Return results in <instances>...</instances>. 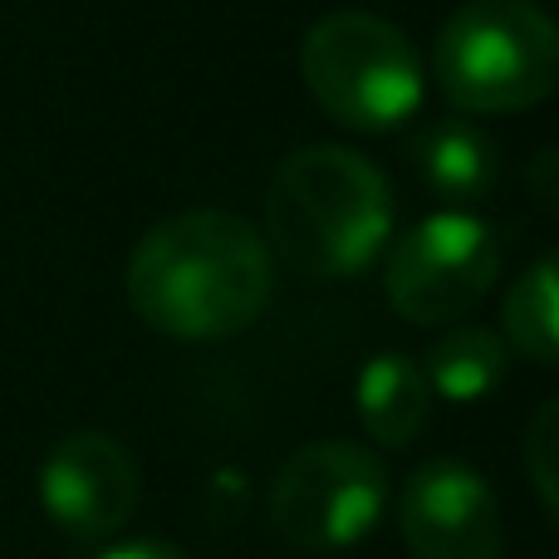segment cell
Segmentation results:
<instances>
[{
  "mask_svg": "<svg viewBox=\"0 0 559 559\" xmlns=\"http://www.w3.org/2000/svg\"><path fill=\"white\" fill-rule=\"evenodd\" d=\"M407 167L437 202H447V212H462V206H476L481 197H491L496 143L472 118H432L407 143Z\"/></svg>",
  "mask_w": 559,
  "mask_h": 559,
  "instance_id": "9",
  "label": "cell"
},
{
  "mask_svg": "<svg viewBox=\"0 0 559 559\" xmlns=\"http://www.w3.org/2000/svg\"><path fill=\"white\" fill-rule=\"evenodd\" d=\"M397 531L413 559H501V506L476 466L432 456L403 481Z\"/></svg>",
  "mask_w": 559,
  "mask_h": 559,
  "instance_id": "8",
  "label": "cell"
},
{
  "mask_svg": "<svg viewBox=\"0 0 559 559\" xmlns=\"http://www.w3.org/2000/svg\"><path fill=\"white\" fill-rule=\"evenodd\" d=\"M432 64L462 114H515L559 88V25L531 0H472L442 25Z\"/></svg>",
  "mask_w": 559,
  "mask_h": 559,
  "instance_id": "3",
  "label": "cell"
},
{
  "mask_svg": "<svg viewBox=\"0 0 559 559\" xmlns=\"http://www.w3.org/2000/svg\"><path fill=\"white\" fill-rule=\"evenodd\" d=\"M506 368H511L506 338L481 324H462L427 348L423 373H427L432 397H447V403H481L486 393H496V388L506 383Z\"/></svg>",
  "mask_w": 559,
  "mask_h": 559,
  "instance_id": "11",
  "label": "cell"
},
{
  "mask_svg": "<svg viewBox=\"0 0 559 559\" xmlns=\"http://www.w3.org/2000/svg\"><path fill=\"white\" fill-rule=\"evenodd\" d=\"M299 69L334 123L383 133L423 104V59L397 25L368 10H334L314 20L299 45Z\"/></svg>",
  "mask_w": 559,
  "mask_h": 559,
  "instance_id": "4",
  "label": "cell"
},
{
  "mask_svg": "<svg viewBox=\"0 0 559 559\" xmlns=\"http://www.w3.org/2000/svg\"><path fill=\"white\" fill-rule=\"evenodd\" d=\"M525 472H531V486L540 491L545 511L559 521V397H550V403L531 417V432H525Z\"/></svg>",
  "mask_w": 559,
  "mask_h": 559,
  "instance_id": "13",
  "label": "cell"
},
{
  "mask_svg": "<svg viewBox=\"0 0 559 559\" xmlns=\"http://www.w3.org/2000/svg\"><path fill=\"white\" fill-rule=\"evenodd\" d=\"M506 338L525 358L559 368V251L540 255L506 295Z\"/></svg>",
  "mask_w": 559,
  "mask_h": 559,
  "instance_id": "12",
  "label": "cell"
},
{
  "mask_svg": "<svg viewBox=\"0 0 559 559\" xmlns=\"http://www.w3.org/2000/svg\"><path fill=\"white\" fill-rule=\"evenodd\" d=\"M275 261L265 236L231 212L157 222L128 261V305L167 338H231L265 314Z\"/></svg>",
  "mask_w": 559,
  "mask_h": 559,
  "instance_id": "1",
  "label": "cell"
},
{
  "mask_svg": "<svg viewBox=\"0 0 559 559\" xmlns=\"http://www.w3.org/2000/svg\"><path fill=\"white\" fill-rule=\"evenodd\" d=\"M525 187H531V197L545 212H559V143L535 153V163L525 167Z\"/></svg>",
  "mask_w": 559,
  "mask_h": 559,
  "instance_id": "14",
  "label": "cell"
},
{
  "mask_svg": "<svg viewBox=\"0 0 559 559\" xmlns=\"http://www.w3.org/2000/svg\"><path fill=\"white\" fill-rule=\"evenodd\" d=\"M143 476L118 437L108 432H74L49 447L39 462V506L49 525L69 540L98 545L118 535L138 511Z\"/></svg>",
  "mask_w": 559,
  "mask_h": 559,
  "instance_id": "7",
  "label": "cell"
},
{
  "mask_svg": "<svg viewBox=\"0 0 559 559\" xmlns=\"http://www.w3.org/2000/svg\"><path fill=\"white\" fill-rule=\"evenodd\" d=\"M388 506V466L358 442H309L271 481V525L295 550H348Z\"/></svg>",
  "mask_w": 559,
  "mask_h": 559,
  "instance_id": "5",
  "label": "cell"
},
{
  "mask_svg": "<svg viewBox=\"0 0 559 559\" xmlns=\"http://www.w3.org/2000/svg\"><path fill=\"white\" fill-rule=\"evenodd\" d=\"M265 236L280 261L314 280L358 275L393 236L388 177L354 147H299L271 177Z\"/></svg>",
  "mask_w": 559,
  "mask_h": 559,
  "instance_id": "2",
  "label": "cell"
},
{
  "mask_svg": "<svg viewBox=\"0 0 559 559\" xmlns=\"http://www.w3.org/2000/svg\"><path fill=\"white\" fill-rule=\"evenodd\" d=\"M358 423L378 447H407L423 437L432 417V388L417 358L407 354H378L364 364L354 388Z\"/></svg>",
  "mask_w": 559,
  "mask_h": 559,
  "instance_id": "10",
  "label": "cell"
},
{
  "mask_svg": "<svg viewBox=\"0 0 559 559\" xmlns=\"http://www.w3.org/2000/svg\"><path fill=\"white\" fill-rule=\"evenodd\" d=\"M496 271H501L496 226L472 212H437L393 246L383 289L388 305L413 324H452L496 285Z\"/></svg>",
  "mask_w": 559,
  "mask_h": 559,
  "instance_id": "6",
  "label": "cell"
},
{
  "mask_svg": "<svg viewBox=\"0 0 559 559\" xmlns=\"http://www.w3.org/2000/svg\"><path fill=\"white\" fill-rule=\"evenodd\" d=\"M98 559H192V555L177 550V545H167V540H128V545L104 550Z\"/></svg>",
  "mask_w": 559,
  "mask_h": 559,
  "instance_id": "15",
  "label": "cell"
}]
</instances>
